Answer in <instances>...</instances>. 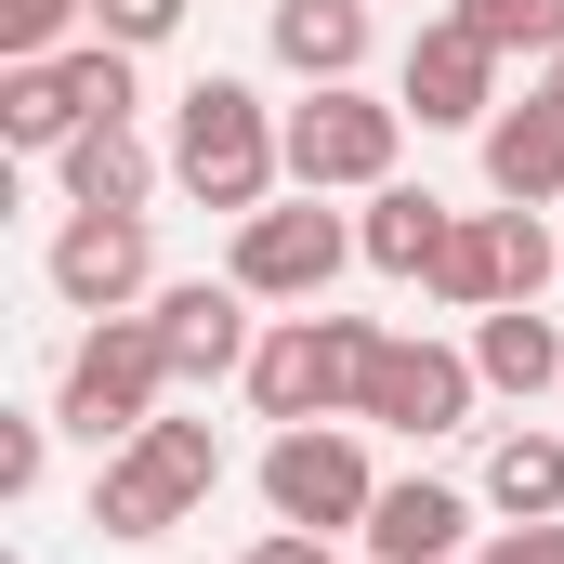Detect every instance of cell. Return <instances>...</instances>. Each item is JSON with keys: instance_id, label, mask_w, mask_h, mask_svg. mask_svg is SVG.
<instances>
[{"instance_id": "6da1fadb", "label": "cell", "mask_w": 564, "mask_h": 564, "mask_svg": "<svg viewBox=\"0 0 564 564\" xmlns=\"http://www.w3.org/2000/svg\"><path fill=\"white\" fill-rule=\"evenodd\" d=\"M171 184H184L197 210H237V224H250V210L289 184V119L250 93V79H224V66L184 79V106H171Z\"/></svg>"}, {"instance_id": "7a4b0ae2", "label": "cell", "mask_w": 564, "mask_h": 564, "mask_svg": "<svg viewBox=\"0 0 564 564\" xmlns=\"http://www.w3.org/2000/svg\"><path fill=\"white\" fill-rule=\"evenodd\" d=\"M381 341H394V328H368V315H315V302H302V315L263 328V355H250V408H263L276 433L289 421H355Z\"/></svg>"}, {"instance_id": "3957f363", "label": "cell", "mask_w": 564, "mask_h": 564, "mask_svg": "<svg viewBox=\"0 0 564 564\" xmlns=\"http://www.w3.org/2000/svg\"><path fill=\"white\" fill-rule=\"evenodd\" d=\"M171 408V355H158V315H93L66 381H53V421L79 446H132L144 421Z\"/></svg>"}, {"instance_id": "277c9868", "label": "cell", "mask_w": 564, "mask_h": 564, "mask_svg": "<svg viewBox=\"0 0 564 564\" xmlns=\"http://www.w3.org/2000/svg\"><path fill=\"white\" fill-rule=\"evenodd\" d=\"M408 158V106H381L368 79H328L289 106V184L302 197H381Z\"/></svg>"}, {"instance_id": "5b68a950", "label": "cell", "mask_w": 564, "mask_h": 564, "mask_svg": "<svg viewBox=\"0 0 564 564\" xmlns=\"http://www.w3.org/2000/svg\"><path fill=\"white\" fill-rule=\"evenodd\" d=\"M341 263H368V250H355V224H341L328 197H263V210L237 224V250H224V276L250 289V302H328Z\"/></svg>"}, {"instance_id": "8992f818", "label": "cell", "mask_w": 564, "mask_h": 564, "mask_svg": "<svg viewBox=\"0 0 564 564\" xmlns=\"http://www.w3.org/2000/svg\"><path fill=\"white\" fill-rule=\"evenodd\" d=\"M368 499H381V473H368L355 421H289L276 446H263V512H276V525L341 539V525H368Z\"/></svg>"}, {"instance_id": "52a82bcc", "label": "cell", "mask_w": 564, "mask_h": 564, "mask_svg": "<svg viewBox=\"0 0 564 564\" xmlns=\"http://www.w3.org/2000/svg\"><path fill=\"white\" fill-rule=\"evenodd\" d=\"M40 276H53L66 315H144L158 302V237H144V210H66Z\"/></svg>"}, {"instance_id": "ba28073f", "label": "cell", "mask_w": 564, "mask_h": 564, "mask_svg": "<svg viewBox=\"0 0 564 564\" xmlns=\"http://www.w3.org/2000/svg\"><path fill=\"white\" fill-rule=\"evenodd\" d=\"M144 315H158V355H171V381H250V355H263V328H250V289H237V276H171Z\"/></svg>"}, {"instance_id": "9c48e42d", "label": "cell", "mask_w": 564, "mask_h": 564, "mask_svg": "<svg viewBox=\"0 0 564 564\" xmlns=\"http://www.w3.org/2000/svg\"><path fill=\"white\" fill-rule=\"evenodd\" d=\"M394 106H408L421 132H486V119H499V53H486L459 13H433L421 40H408V66H394Z\"/></svg>"}, {"instance_id": "30bf717a", "label": "cell", "mask_w": 564, "mask_h": 564, "mask_svg": "<svg viewBox=\"0 0 564 564\" xmlns=\"http://www.w3.org/2000/svg\"><path fill=\"white\" fill-rule=\"evenodd\" d=\"M473 394H486V368L459 355V341H381V368H368V408L355 421H381V433H459L473 421Z\"/></svg>"}, {"instance_id": "8fae6325", "label": "cell", "mask_w": 564, "mask_h": 564, "mask_svg": "<svg viewBox=\"0 0 564 564\" xmlns=\"http://www.w3.org/2000/svg\"><path fill=\"white\" fill-rule=\"evenodd\" d=\"M433 302H446V315H499V302H525V210H512V197L446 224V250H433Z\"/></svg>"}, {"instance_id": "7c38bea8", "label": "cell", "mask_w": 564, "mask_h": 564, "mask_svg": "<svg viewBox=\"0 0 564 564\" xmlns=\"http://www.w3.org/2000/svg\"><path fill=\"white\" fill-rule=\"evenodd\" d=\"M473 144H486V184H499L512 210H564V93L552 79H539L525 106H499Z\"/></svg>"}, {"instance_id": "4fadbf2b", "label": "cell", "mask_w": 564, "mask_h": 564, "mask_svg": "<svg viewBox=\"0 0 564 564\" xmlns=\"http://www.w3.org/2000/svg\"><path fill=\"white\" fill-rule=\"evenodd\" d=\"M381 564H459V539H473V499L459 486H433V473H408V486H381L368 499V525H355Z\"/></svg>"}, {"instance_id": "5bb4252c", "label": "cell", "mask_w": 564, "mask_h": 564, "mask_svg": "<svg viewBox=\"0 0 564 564\" xmlns=\"http://www.w3.org/2000/svg\"><path fill=\"white\" fill-rule=\"evenodd\" d=\"M158 171H171V158H158V144H144L132 119H93V132L53 158L66 210H144V197H158Z\"/></svg>"}, {"instance_id": "9a60e30c", "label": "cell", "mask_w": 564, "mask_h": 564, "mask_svg": "<svg viewBox=\"0 0 564 564\" xmlns=\"http://www.w3.org/2000/svg\"><path fill=\"white\" fill-rule=\"evenodd\" d=\"M473 368H486V394L539 408V394H564V328L539 302H499V315H473Z\"/></svg>"}, {"instance_id": "2e32d148", "label": "cell", "mask_w": 564, "mask_h": 564, "mask_svg": "<svg viewBox=\"0 0 564 564\" xmlns=\"http://www.w3.org/2000/svg\"><path fill=\"white\" fill-rule=\"evenodd\" d=\"M263 40H276V66L302 79V93H328V79L368 66V0H276Z\"/></svg>"}, {"instance_id": "e0dca14e", "label": "cell", "mask_w": 564, "mask_h": 564, "mask_svg": "<svg viewBox=\"0 0 564 564\" xmlns=\"http://www.w3.org/2000/svg\"><path fill=\"white\" fill-rule=\"evenodd\" d=\"M446 197L433 184H381L368 197V224H355V250H368V276H394V289H433V250H446Z\"/></svg>"}, {"instance_id": "ac0fdd59", "label": "cell", "mask_w": 564, "mask_h": 564, "mask_svg": "<svg viewBox=\"0 0 564 564\" xmlns=\"http://www.w3.org/2000/svg\"><path fill=\"white\" fill-rule=\"evenodd\" d=\"M486 512H499V525H552L564 512V433L552 421H512L486 446Z\"/></svg>"}, {"instance_id": "d6986e66", "label": "cell", "mask_w": 564, "mask_h": 564, "mask_svg": "<svg viewBox=\"0 0 564 564\" xmlns=\"http://www.w3.org/2000/svg\"><path fill=\"white\" fill-rule=\"evenodd\" d=\"M0 144H26V158H66V144H79L66 66H0Z\"/></svg>"}, {"instance_id": "ffe728a7", "label": "cell", "mask_w": 564, "mask_h": 564, "mask_svg": "<svg viewBox=\"0 0 564 564\" xmlns=\"http://www.w3.org/2000/svg\"><path fill=\"white\" fill-rule=\"evenodd\" d=\"M184 525V499L144 473L132 446H106V473H93V539H171Z\"/></svg>"}, {"instance_id": "44dd1931", "label": "cell", "mask_w": 564, "mask_h": 564, "mask_svg": "<svg viewBox=\"0 0 564 564\" xmlns=\"http://www.w3.org/2000/svg\"><path fill=\"white\" fill-rule=\"evenodd\" d=\"M132 459L158 473V486H171V499H184V512H197V499L224 486V433H210V421H171V408L132 433Z\"/></svg>"}, {"instance_id": "7402d4cb", "label": "cell", "mask_w": 564, "mask_h": 564, "mask_svg": "<svg viewBox=\"0 0 564 564\" xmlns=\"http://www.w3.org/2000/svg\"><path fill=\"white\" fill-rule=\"evenodd\" d=\"M446 13H459L499 66H512V53H539V66H552V53H564V0H446Z\"/></svg>"}, {"instance_id": "603a6c76", "label": "cell", "mask_w": 564, "mask_h": 564, "mask_svg": "<svg viewBox=\"0 0 564 564\" xmlns=\"http://www.w3.org/2000/svg\"><path fill=\"white\" fill-rule=\"evenodd\" d=\"M53 66H66V93H79V132H93V119H132V106H144V93H132V53H119V40H66Z\"/></svg>"}, {"instance_id": "cb8c5ba5", "label": "cell", "mask_w": 564, "mask_h": 564, "mask_svg": "<svg viewBox=\"0 0 564 564\" xmlns=\"http://www.w3.org/2000/svg\"><path fill=\"white\" fill-rule=\"evenodd\" d=\"M79 26H93V0H0V53L13 66H53Z\"/></svg>"}, {"instance_id": "d4e9b609", "label": "cell", "mask_w": 564, "mask_h": 564, "mask_svg": "<svg viewBox=\"0 0 564 564\" xmlns=\"http://www.w3.org/2000/svg\"><path fill=\"white\" fill-rule=\"evenodd\" d=\"M184 26V0H93V40H119V53H158Z\"/></svg>"}, {"instance_id": "484cf974", "label": "cell", "mask_w": 564, "mask_h": 564, "mask_svg": "<svg viewBox=\"0 0 564 564\" xmlns=\"http://www.w3.org/2000/svg\"><path fill=\"white\" fill-rule=\"evenodd\" d=\"M53 473V421H0V499H40Z\"/></svg>"}, {"instance_id": "4316f807", "label": "cell", "mask_w": 564, "mask_h": 564, "mask_svg": "<svg viewBox=\"0 0 564 564\" xmlns=\"http://www.w3.org/2000/svg\"><path fill=\"white\" fill-rule=\"evenodd\" d=\"M473 564H564V512H552V525H499Z\"/></svg>"}, {"instance_id": "83f0119b", "label": "cell", "mask_w": 564, "mask_h": 564, "mask_svg": "<svg viewBox=\"0 0 564 564\" xmlns=\"http://www.w3.org/2000/svg\"><path fill=\"white\" fill-rule=\"evenodd\" d=\"M250 564H341V552H328L315 525H276V539H263V552H250Z\"/></svg>"}, {"instance_id": "f1b7e54d", "label": "cell", "mask_w": 564, "mask_h": 564, "mask_svg": "<svg viewBox=\"0 0 564 564\" xmlns=\"http://www.w3.org/2000/svg\"><path fill=\"white\" fill-rule=\"evenodd\" d=\"M552 93H564V53H552Z\"/></svg>"}, {"instance_id": "f546056e", "label": "cell", "mask_w": 564, "mask_h": 564, "mask_svg": "<svg viewBox=\"0 0 564 564\" xmlns=\"http://www.w3.org/2000/svg\"><path fill=\"white\" fill-rule=\"evenodd\" d=\"M341 564H381V552H341Z\"/></svg>"}, {"instance_id": "4dcf8cb0", "label": "cell", "mask_w": 564, "mask_h": 564, "mask_svg": "<svg viewBox=\"0 0 564 564\" xmlns=\"http://www.w3.org/2000/svg\"><path fill=\"white\" fill-rule=\"evenodd\" d=\"M552 408H564V394H552Z\"/></svg>"}]
</instances>
